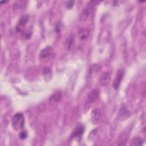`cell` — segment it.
Wrapping results in <instances>:
<instances>
[{"label": "cell", "mask_w": 146, "mask_h": 146, "mask_svg": "<svg viewBox=\"0 0 146 146\" xmlns=\"http://www.w3.org/2000/svg\"><path fill=\"white\" fill-rule=\"evenodd\" d=\"M54 55V51L51 47L47 46L42 49L39 54V57L40 59L46 60L51 58Z\"/></svg>", "instance_id": "cell-3"}, {"label": "cell", "mask_w": 146, "mask_h": 146, "mask_svg": "<svg viewBox=\"0 0 146 146\" xmlns=\"http://www.w3.org/2000/svg\"><path fill=\"white\" fill-rule=\"evenodd\" d=\"M110 79H111L110 73L108 72H104L99 79V83L102 86H106L109 83L110 81Z\"/></svg>", "instance_id": "cell-7"}, {"label": "cell", "mask_w": 146, "mask_h": 146, "mask_svg": "<svg viewBox=\"0 0 146 146\" xmlns=\"http://www.w3.org/2000/svg\"><path fill=\"white\" fill-rule=\"evenodd\" d=\"M74 45V36L70 35L67 41H66V46L68 49H71Z\"/></svg>", "instance_id": "cell-13"}, {"label": "cell", "mask_w": 146, "mask_h": 146, "mask_svg": "<svg viewBox=\"0 0 146 146\" xmlns=\"http://www.w3.org/2000/svg\"><path fill=\"white\" fill-rule=\"evenodd\" d=\"M29 19V17L28 15H24L23 16H22L18 22V26H17L16 27V30L17 31L19 32L21 30V27L25 26L27 23L28 22Z\"/></svg>", "instance_id": "cell-6"}, {"label": "cell", "mask_w": 146, "mask_h": 146, "mask_svg": "<svg viewBox=\"0 0 146 146\" xmlns=\"http://www.w3.org/2000/svg\"><path fill=\"white\" fill-rule=\"evenodd\" d=\"M62 98V94L60 92H56L54 93L53 95H51V96L50 98V100L51 102H58L60 101Z\"/></svg>", "instance_id": "cell-12"}, {"label": "cell", "mask_w": 146, "mask_h": 146, "mask_svg": "<svg viewBox=\"0 0 146 146\" xmlns=\"http://www.w3.org/2000/svg\"><path fill=\"white\" fill-rule=\"evenodd\" d=\"M124 75V70L120 68L117 70L115 79L113 82V87L115 89L117 90L119 87L120 83L122 81V79Z\"/></svg>", "instance_id": "cell-2"}, {"label": "cell", "mask_w": 146, "mask_h": 146, "mask_svg": "<svg viewBox=\"0 0 146 146\" xmlns=\"http://www.w3.org/2000/svg\"><path fill=\"white\" fill-rule=\"evenodd\" d=\"M74 1H69V2H68L67 3V8L71 9L74 6Z\"/></svg>", "instance_id": "cell-15"}, {"label": "cell", "mask_w": 146, "mask_h": 146, "mask_svg": "<svg viewBox=\"0 0 146 146\" xmlns=\"http://www.w3.org/2000/svg\"><path fill=\"white\" fill-rule=\"evenodd\" d=\"M100 111L99 109H95L92 111V113H91V119L93 123H96L100 117Z\"/></svg>", "instance_id": "cell-10"}, {"label": "cell", "mask_w": 146, "mask_h": 146, "mask_svg": "<svg viewBox=\"0 0 146 146\" xmlns=\"http://www.w3.org/2000/svg\"><path fill=\"white\" fill-rule=\"evenodd\" d=\"M43 75L46 81H48L52 77V72L48 67H45L43 70Z\"/></svg>", "instance_id": "cell-9"}, {"label": "cell", "mask_w": 146, "mask_h": 146, "mask_svg": "<svg viewBox=\"0 0 146 146\" xmlns=\"http://www.w3.org/2000/svg\"><path fill=\"white\" fill-rule=\"evenodd\" d=\"M12 126L16 131L21 130L25 125V117L24 115L18 112L15 113L12 118Z\"/></svg>", "instance_id": "cell-1"}, {"label": "cell", "mask_w": 146, "mask_h": 146, "mask_svg": "<svg viewBox=\"0 0 146 146\" xmlns=\"http://www.w3.org/2000/svg\"><path fill=\"white\" fill-rule=\"evenodd\" d=\"M27 133L26 131H21L19 133V138L22 140L25 139L27 137Z\"/></svg>", "instance_id": "cell-14"}, {"label": "cell", "mask_w": 146, "mask_h": 146, "mask_svg": "<svg viewBox=\"0 0 146 146\" xmlns=\"http://www.w3.org/2000/svg\"><path fill=\"white\" fill-rule=\"evenodd\" d=\"M31 34L30 32H26L25 34V38L26 39H29L30 37H31Z\"/></svg>", "instance_id": "cell-16"}, {"label": "cell", "mask_w": 146, "mask_h": 146, "mask_svg": "<svg viewBox=\"0 0 146 146\" xmlns=\"http://www.w3.org/2000/svg\"><path fill=\"white\" fill-rule=\"evenodd\" d=\"M143 140L141 137L137 136V137H133L131 140L130 145H141L143 144Z\"/></svg>", "instance_id": "cell-11"}, {"label": "cell", "mask_w": 146, "mask_h": 146, "mask_svg": "<svg viewBox=\"0 0 146 146\" xmlns=\"http://www.w3.org/2000/svg\"><path fill=\"white\" fill-rule=\"evenodd\" d=\"M99 92L98 90L95 89L91 91L90 93L88 94V98L87 99V105H90L92 103H94V102H95L98 99L99 97Z\"/></svg>", "instance_id": "cell-5"}, {"label": "cell", "mask_w": 146, "mask_h": 146, "mask_svg": "<svg viewBox=\"0 0 146 146\" xmlns=\"http://www.w3.org/2000/svg\"><path fill=\"white\" fill-rule=\"evenodd\" d=\"M90 34V30L88 29H81L79 31V38L81 40H86Z\"/></svg>", "instance_id": "cell-8"}, {"label": "cell", "mask_w": 146, "mask_h": 146, "mask_svg": "<svg viewBox=\"0 0 146 146\" xmlns=\"http://www.w3.org/2000/svg\"><path fill=\"white\" fill-rule=\"evenodd\" d=\"M85 131V128L83 125L79 124L75 128L74 131L72 133L71 137L72 138H76L78 139H80L82 138V136L83 135Z\"/></svg>", "instance_id": "cell-4"}]
</instances>
